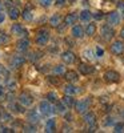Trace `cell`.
Instances as JSON below:
<instances>
[{
  "label": "cell",
  "mask_w": 124,
  "mask_h": 133,
  "mask_svg": "<svg viewBox=\"0 0 124 133\" xmlns=\"http://www.w3.org/2000/svg\"><path fill=\"white\" fill-rule=\"evenodd\" d=\"M92 17H94V14L89 9H83L82 12L79 14V19H80V21H83V23H89Z\"/></svg>",
  "instance_id": "4fadbf2b"
},
{
  "label": "cell",
  "mask_w": 124,
  "mask_h": 133,
  "mask_svg": "<svg viewBox=\"0 0 124 133\" xmlns=\"http://www.w3.org/2000/svg\"><path fill=\"white\" fill-rule=\"evenodd\" d=\"M65 0H56V2H55V5L56 7H64L65 5Z\"/></svg>",
  "instance_id": "b9f144b4"
},
{
  "label": "cell",
  "mask_w": 124,
  "mask_h": 133,
  "mask_svg": "<svg viewBox=\"0 0 124 133\" xmlns=\"http://www.w3.org/2000/svg\"><path fill=\"white\" fill-rule=\"evenodd\" d=\"M9 63H11V66H12V68H20V66L26 63V59L23 56H20V55H16V56H12V59L9 60Z\"/></svg>",
  "instance_id": "9c48e42d"
},
{
  "label": "cell",
  "mask_w": 124,
  "mask_h": 133,
  "mask_svg": "<svg viewBox=\"0 0 124 133\" xmlns=\"http://www.w3.org/2000/svg\"><path fill=\"white\" fill-rule=\"evenodd\" d=\"M46 98L48 100V101H51V103H56L59 100V97H58V93H56L55 91H51V92H48L47 93V96H46Z\"/></svg>",
  "instance_id": "f546056e"
},
{
  "label": "cell",
  "mask_w": 124,
  "mask_h": 133,
  "mask_svg": "<svg viewBox=\"0 0 124 133\" xmlns=\"http://www.w3.org/2000/svg\"><path fill=\"white\" fill-rule=\"evenodd\" d=\"M29 56H31L29 59H31L32 61H36V60H39V59L41 57L39 52H33V53H31V55H29Z\"/></svg>",
  "instance_id": "ab89813d"
},
{
  "label": "cell",
  "mask_w": 124,
  "mask_h": 133,
  "mask_svg": "<svg viewBox=\"0 0 124 133\" xmlns=\"http://www.w3.org/2000/svg\"><path fill=\"white\" fill-rule=\"evenodd\" d=\"M4 95V88L2 87V84H0V97H2Z\"/></svg>",
  "instance_id": "c3c4849f"
},
{
  "label": "cell",
  "mask_w": 124,
  "mask_h": 133,
  "mask_svg": "<svg viewBox=\"0 0 124 133\" xmlns=\"http://www.w3.org/2000/svg\"><path fill=\"white\" fill-rule=\"evenodd\" d=\"M121 14H123V16H124V9H123V11H121Z\"/></svg>",
  "instance_id": "816d5d0a"
},
{
  "label": "cell",
  "mask_w": 124,
  "mask_h": 133,
  "mask_svg": "<svg viewBox=\"0 0 124 133\" xmlns=\"http://www.w3.org/2000/svg\"><path fill=\"white\" fill-rule=\"evenodd\" d=\"M39 112L43 116L52 115L53 113V107L51 105V101H48V100H43V101H40V104H39Z\"/></svg>",
  "instance_id": "3957f363"
},
{
  "label": "cell",
  "mask_w": 124,
  "mask_h": 133,
  "mask_svg": "<svg viewBox=\"0 0 124 133\" xmlns=\"http://www.w3.org/2000/svg\"><path fill=\"white\" fill-rule=\"evenodd\" d=\"M117 8L123 11V9H124V2H119V3H117Z\"/></svg>",
  "instance_id": "bcb514c9"
},
{
  "label": "cell",
  "mask_w": 124,
  "mask_h": 133,
  "mask_svg": "<svg viewBox=\"0 0 124 133\" xmlns=\"http://www.w3.org/2000/svg\"><path fill=\"white\" fill-rule=\"evenodd\" d=\"M4 20H5V14L3 12L2 9H0V23H3Z\"/></svg>",
  "instance_id": "7bdbcfd3"
},
{
  "label": "cell",
  "mask_w": 124,
  "mask_h": 133,
  "mask_svg": "<svg viewBox=\"0 0 124 133\" xmlns=\"http://www.w3.org/2000/svg\"><path fill=\"white\" fill-rule=\"evenodd\" d=\"M23 129H24V132H36V127H33L32 123L26 124V125L23 127Z\"/></svg>",
  "instance_id": "e575fe53"
},
{
  "label": "cell",
  "mask_w": 124,
  "mask_h": 133,
  "mask_svg": "<svg viewBox=\"0 0 124 133\" xmlns=\"http://www.w3.org/2000/svg\"><path fill=\"white\" fill-rule=\"evenodd\" d=\"M94 17L99 20V19H101V17H103V15H101V12H96V14L94 15Z\"/></svg>",
  "instance_id": "f6af8a7d"
},
{
  "label": "cell",
  "mask_w": 124,
  "mask_h": 133,
  "mask_svg": "<svg viewBox=\"0 0 124 133\" xmlns=\"http://www.w3.org/2000/svg\"><path fill=\"white\" fill-rule=\"evenodd\" d=\"M60 23H61V16H60V15L55 14V15H52V16L49 17V24H51L52 27H59Z\"/></svg>",
  "instance_id": "83f0119b"
},
{
  "label": "cell",
  "mask_w": 124,
  "mask_h": 133,
  "mask_svg": "<svg viewBox=\"0 0 124 133\" xmlns=\"http://www.w3.org/2000/svg\"><path fill=\"white\" fill-rule=\"evenodd\" d=\"M63 91H64L65 95H72V96L76 95V93H79V89H77L75 85H72V84H67V85H64Z\"/></svg>",
  "instance_id": "603a6c76"
},
{
  "label": "cell",
  "mask_w": 124,
  "mask_h": 133,
  "mask_svg": "<svg viewBox=\"0 0 124 133\" xmlns=\"http://www.w3.org/2000/svg\"><path fill=\"white\" fill-rule=\"evenodd\" d=\"M61 101L67 105V107H68V108H72V107H75V98H73V96L72 95H65L64 97H63V100H61Z\"/></svg>",
  "instance_id": "484cf974"
},
{
  "label": "cell",
  "mask_w": 124,
  "mask_h": 133,
  "mask_svg": "<svg viewBox=\"0 0 124 133\" xmlns=\"http://www.w3.org/2000/svg\"><path fill=\"white\" fill-rule=\"evenodd\" d=\"M8 69L5 68V66L4 65H2V64H0V77H8Z\"/></svg>",
  "instance_id": "d590c367"
},
{
  "label": "cell",
  "mask_w": 124,
  "mask_h": 133,
  "mask_svg": "<svg viewBox=\"0 0 124 133\" xmlns=\"http://www.w3.org/2000/svg\"><path fill=\"white\" fill-rule=\"evenodd\" d=\"M95 55H96V57H103L104 56V49L101 48L100 45H96V48H95Z\"/></svg>",
  "instance_id": "d6a6232c"
},
{
  "label": "cell",
  "mask_w": 124,
  "mask_h": 133,
  "mask_svg": "<svg viewBox=\"0 0 124 133\" xmlns=\"http://www.w3.org/2000/svg\"><path fill=\"white\" fill-rule=\"evenodd\" d=\"M84 123L89 127H94L96 124V116L94 112H85L84 113Z\"/></svg>",
  "instance_id": "2e32d148"
},
{
  "label": "cell",
  "mask_w": 124,
  "mask_h": 133,
  "mask_svg": "<svg viewBox=\"0 0 124 133\" xmlns=\"http://www.w3.org/2000/svg\"><path fill=\"white\" fill-rule=\"evenodd\" d=\"M17 100H19V103H20L21 105H24V107H31V105H32V101H33V98H32L28 93H26V92L21 93Z\"/></svg>",
  "instance_id": "8fae6325"
},
{
  "label": "cell",
  "mask_w": 124,
  "mask_h": 133,
  "mask_svg": "<svg viewBox=\"0 0 124 133\" xmlns=\"http://www.w3.org/2000/svg\"><path fill=\"white\" fill-rule=\"evenodd\" d=\"M52 72H53L55 75H64V73H65V66L61 65V64L55 65L53 68H52Z\"/></svg>",
  "instance_id": "f1b7e54d"
},
{
  "label": "cell",
  "mask_w": 124,
  "mask_h": 133,
  "mask_svg": "<svg viewBox=\"0 0 124 133\" xmlns=\"http://www.w3.org/2000/svg\"><path fill=\"white\" fill-rule=\"evenodd\" d=\"M11 35H14V36H24L27 35V32H26V28L19 24V23H15L11 25Z\"/></svg>",
  "instance_id": "8992f818"
},
{
  "label": "cell",
  "mask_w": 124,
  "mask_h": 133,
  "mask_svg": "<svg viewBox=\"0 0 124 133\" xmlns=\"http://www.w3.org/2000/svg\"><path fill=\"white\" fill-rule=\"evenodd\" d=\"M77 19H79V15L76 12H71V14H68L64 17V24L65 25H75Z\"/></svg>",
  "instance_id": "5bb4252c"
},
{
  "label": "cell",
  "mask_w": 124,
  "mask_h": 133,
  "mask_svg": "<svg viewBox=\"0 0 124 133\" xmlns=\"http://www.w3.org/2000/svg\"><path fill=\"white\" fill-rule=\"evenodd\" d=\"M0 118L4 120V121H11V120H12V116H11L7 110H4V109L0 108Z\"/></svg>",
  "instance_id": "4dcf8cb0"
},
{
  "label": "cell",
  "mask_w": 124,
  "mask_h": 133,
  "mask_svg": "<svg viewBox=\"0 0 124 133\" xmlns=\"http://www.w3.org/2000/svg\"><path fill=\"white\" fill-rule=\"evenodd\" d=\"M64 76H65V80L70 83H75L79 80V75L76 73V71H65Z\"/></svg>",
  "instance_id": "ffe728a7"
},
{
  "label": "cell",
  "mask_w": 124,
  "mask_h": 133,
  "mask_svg": "<svg viewBox=\"0 0 124 133\" xmlns=\"http://www.w3.org/2000/svg\"><path fill=\"white\" fill-rule=\"evenodd\" d=\"M16 81L14 80V79H8L7 80V88H8V89L9 91H14V89H16Z\"/></svg>",
  "instance_id": "1f68e13d"
},
{
  "label": "cell",
  "mask_w": 124,
  "mask_h": 133,
  "mask_svg": "<svg viewBox=\"0 0 124 133\" xmlns=\"http://www.w3.org/2000/svg\"><path fill=\"white\" fill-rule=\"evenodd\" d=\"M48 40H49V32H48V29L40 28V29L38 31V33H36V37H35L36 45H39V47L47 45V44H48Z\"/></svg>",
  "instance_id": "6da1fadb"
},
{
  "label": "cell",
  "mask_w": 124,
  "mask_h": 133,
  "mask_svg": "<svg viewBox=\"0 0 124 133\" xmlns=\"http://www.w3.org/2000/svg\"><path fill=\"white\" fill-rule=\"evenodd\" d=\"M9 108H11V110H12V112H15V113H24V112H26L24 105H21L20 103H19V104L11 103V104H9Z\"/></svg>",
  "instance_id": "cb8c5ba5"
},
{
  "label": "cell",
  "mask_w": 124,
  "mask_h": 133,
  "mask_svg": "<svg viewBox=\"0 0 124 133\" xmlns=\"http://www.w3.org/2000/svg\"><path fill=\"white\" fill-rule=\"evenodd\" d=\"M27 120H28V123H38L39 121V115H38V112L36 110H29L28 112V115H27Z\"/></svg>",
  "instance_id": "4316f807"
},
{
  "label": "cell",
  "mask_w": 124,
  "mask_h": 133,
  "mask_svg": "<svg viewBox=\"0 0 124 133\" xmlns=\"http://www.w3.org/2000/svg\"><path fill=\"white\" fill-rule=\"evenodd\" d=\"M3 7H4V4H3L2 2H0V9H3Z\"/></svg>",
  "instance_id": "f907efd6"
},
{
  "label": "cell",
  "mask_w": 124,
  "mask_h": 133,
  "mask_svg": "<svg viewBox=\"0 0 124 133\" xmlns=\"http://www.w3.org/2000/svg\"><path fill=\"white\" fill-rule=\"evenodd\" d=\"M64 117L67 118V121H72V115L68 113V112H65V113H64Z\"/></svg>",
  "instance_id": "ee69618b"
},
{
  "label": "cell",
  "mask_w": 124,
  "mask_h": 133,
  "mask_svg": "<svg viewBox=\"0 0 124 133\" xmlns=\"http://www.w3.org/2000/svg\"><path fill=\"white\" fill-rule=\"evenodd\" d=\"M44 129H46V132H48V133L55 132V130H56V120H55V118H48V120L46 121Z\"/></svg>",
  "instance_id": "d6986e66"
},
{
  "label": "cell",
  "mask_w": 124,
  "mask_h": 133,
  "mask_svg": "<svg viewBox=\"0 0 124 133\" xmlns=\"http://www.w3.org/2000/svg\"><path fill=\"white\" fill-rule=\"evenodd\" d=\"M123 117H124V112H123Z\"/></svg>",
  "instance_id": "f5cc1de1"
},
{
  "label": "cell",
  "mask_w": 124,
  "mask_h": 133,
  "mask_svg": "<svg viewBox=\"0 0 124 133\" xmlns=\"http://www.w3.org/2000/svg\"><path fill=\"white\" fill-rule=\"evenodd\" d=\"M114 132H124V123H117V124H115Z\"/></svg>",
  "instance_id": "8d00e7d4"
},
{
  "label": "cell",
  "mask_w": 124,
  "mask_h": 133,
  "mask_svg": "<svg viewBox=\"0 0 124 133\" xmlns=\"http://www.w3.org/2000/svg\"><path fill=\"white\" fill-rule=\"evenodd\" d=\"M124 51V44L120 40H116L111 44V52L114 55H121Z\"/></svg>",
  "instance_id": "ba28073f"
},
{
  "label": "cell",
  "mask_w": 124,
  "mask_h": 133,
  "mask_svg": "<svg viewBox=\"0 0 124 133\" xmlns=\"http://www.w3.org/2000/svg\"><path fill=\"white\" fill-rule=\"evenodd\" d=\"M8 41H9V37L5 35V33L4 32L0 33V43H8Z\"/></svg>",
  "instance_id": "60d3db41"
},
{
  "label": "cell",
  "mask_w": 124,
  "mask_h": 133,
  "mask_svg": "<svg viewBox=\"0 0 124 133\" xmlns=\"http://www.w3.org/2000/svg\"><path fill=\"white\" fill-rule=\"evenodd\" d=\"M39 3L43 5V7H51L53 4V0H39Z\"/></svg>",
  "instance_id": "74e56055"
},
{
  "label": "cell",
  "mask_w": 124,
  "mask_h": 133,
  "mask_svg": "<svg viewBox=\"0 0 124 133\" xmlns=\"http://www.w3.org/2000/svg\"><path fill=\"white\" fill-rule=\"evenodd\" d=\"M120 20H121V16H120V14L117 12V11H114V12L108 14V16H107V21H108V24H109V25H112V27L119 25V24H120Z\"/></svg>",
  "instance_id": "5b68a950"
},
{
  "label": "cell",
  "mask_w": 124,
  "mask_h": 133,
  "mask_svg": "<svg viewBox=\"0 0 124 133\" xmlns=\"http://www.w3.org/2000/svg\"><path fill=\"white\" fill-rule=\"evenodd\" d=\"M61 60H63V63L64 64H72L73 61H75V55H73V52H71V51H64L63 53H61Z\"/></svg>",
  "instance_id": "7c38bea8"
},
{
  "label": "cell",
  "mask_w": 124,
  "mask_h": 133,
  "mask_svg": "<svg viewBox=\"0 0 124 133\" xmlns=\"http://www.w3.org/2000/svg\"><path fill=\"white\" fill-rule=\"evenodd\" d=\"M21 16H23V19L26 21H31L33 19V16H35V14H33V9L31 8V5H27L24 9H23V12H21Z\"/></svg>",
  "instance_id": "e0dca14e"
},
{
  "label": "cell",
  "mask_w": 124,
  "mask_h": 133,
  "mask_svg": "<svg viewBox=\"0 0 124 133\" xmlns=\"http://www.w3.org/2000/svg\"><path fill=\"white\" fill-rule=\"evenodd\" d=\"M4 130H5V127L0 124V132H4Z\"/></svg>",
  "instance_id": "681fc988"
},
{
  "label": "cell",
  "mask_w": 124,
  "mask_h": 133,
  "mask_svg": "<svg viewBox=\"0 0 124 133\" xmlns=\"http://www.w3.org/2000/svg\"><path fill=\"white\" fill-rule=\"evenodd\" d=\"M28 48H29V40L28 39H20L16 44L17 52H26Z\"/></svg>",
  "instance_id": "9a60e30c"
},
{
  "label": "cell",
  "mask_w": 124,
  "mask_h": 133,
  "mask_svg": "<svg viewBox=\"0 0 124 133\" xmlns=\"http://www.w3.org/2000/svg\"><path fill=\"white\" fill-rule=\"evenodd\" d=\"M89 105H91V98H89V97H87V98H82V100H79V101L75 103V110H76L77 113L84 115L87 110H88Z\"/></svg>",
  "instance_id": "7a4b0ae2"
},
{
  "label": "cell",
  "mask_w": 124,
  "mask_h": 133,
  "mask_svg": "<svg viewBox=\"0 0 124 133\" xmlns=\"http://www.w3.org/2000/svg\"><path fill=\"white\" fill-rule=\"evenodd\" d=\"M104 79L108 81V83H116L119 81L120 79V75L116 72V71H107L104 73Z\"/></svg>",
  "instance_id": "30bf717a"
},
{
  "label": "cell",
  "mask_w": 124,
  "mask_h": 133,
  "mask_svg": "<svg viewBox=\"0 0 124 133\" xmlns=\"http://www.w3.org/2000/svg\"><path fill=\"white\" fill-rule=\"evenodd\" d=\"M94 66L91 65H87V64H80L79 65V72H80L82 75H91L94 73Z\"/></svg>",
  "instance_id": "44dd1931"
},
{
  "label": "cell",
  "mask_w": 124,
  "mask_h": 133,
  "mask_svg": "<svg viewBox=\"0 0 124 133\" xmlns=\"http://www.w3.org/2000/svg\"><path fill=\"white\" fill-rule=\"evenodd\" d=\"M119 35H120V37H121V39H124V27L120 29V33H119Z\"/></svg>",
  "instance_id": "7dc6e473"
},
{
  "label": "cell",
  "mask_w": 124,
  "mask_h": 133,
  "mask_svg": "<svg viewBox=\"0 0 124 133\" xmlns=\"http://www.w3.org/2000/svg\"><path fill=\"white\" fill-rule=\"evenodd\" d=\"M96 31H97V27L95 23H91V21L87 23V27H85V35L87 36H94L96 33Z\"/></svg>",
  "instance_id": "7402d4cb"
},
{
  "label": "cell",
  "mask_w": 124,
  "mask_h": 133,
  "mask_svg": "<svg viewBox=\"0 0 124 133\" xmlns=\"http://www.w3.org/2000/svg\"><path fill=\"white\" fill-rule=\"evenodd\" d=\"M20 15H21V14L19 12V9H17L16 7L12 5V7L8 8V16L12 19V20H17V19L20 17Z\"/></svg>",
  "instance_id": "d4e9b609"
},
{
  "label": "cell",
  "mask_w": 124,
  "mask_h": 133,
  "mask_svg": "<svg viewBox=\"0 0 124 133\" xmlns=\"http://www.w3.org/2000/svg\"><path fill=\"white\" fill-rule=\"evenodd\" d=\"M100 35H101V37H103L104 40H111L112 37H114V35H115V32H114V29H112V25H109V24H104L103 27H101V29H100Z\"/></svg>",
  "instance_id": "277c9868"
},
{
  "label": "cell",
  "mask_w": 124,
  "mask_h": 133,
  "mask_svg": "<svg viewBox=\"0 0 124 133\" xmlns=\"http://www.w3.org/2000/svg\"><path fill=\"white\" fill-rule=\"evenodd\" d=\"M114 124H115V121H114V118H112V117H107L106 121L103 123L104 127H109V125H114Z\"/></svg>",
  "instance_id": "f35d334b"
},
{
  "label": "cell",
  "mask_w": 124,
  "mask_h": 133,
  "mask_svg": "<svg viewBox=\"0 0 124 133\" xmlns=\"http://www.w3.org/2000/svg\"><path fill=\"white\" fill-rule=\"evenodd\" d=\"M83 55H84V57H85V59H88V60H94V59H95L94 56H96V55H94V53H92V51H91V49H85V51L83 52Z\"/></svg>",
  "instance_id": "836d02e7"
},
{
  "label": "cell",
  "mask_w": 124,
  "mask_h": 133,
  "mask_svg": "<svg viewBox=\"0 0 124 133\" xmlns=\"http://www.w3.org/2000/svg\"><path fill=\"white\" fill-rule=\"evenodd\" d=\"M71 35H72V37H75V39H82V37L85 35V29H83L82 25L75 24V25H72Z\"/></svg>",
  "instance_id": "52a82bcc"
},
{
  "label": "cell",
  "mask_w": 124,
  "mask_h": 133,
  "mask_svg": "<svg viewBox=\"0 0 124 133\" xmlns=\"http://www.w3.org/2000/svg\"><path fill=\"white\" fill-rule=\"evenodd\" d=\"M67 108H68V107H67L63 101H59V100H58V101H56L55 103V107H53V112L55 113H60V115H64L65 112H67Z\"/></svg>",
  "instance_id": "ac0fdd59"
}]
</instances>
